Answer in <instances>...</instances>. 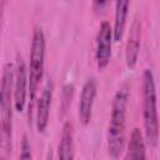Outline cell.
I'll return each instance as SVG.
<instances>
[{"mask_svg":"<svg viewBox=\"0 0 160 160\" xmlns=\"http://www.w3.org/2000/svg\"><path fill=\"white\" fill-rule=\"evenodd\" d=\"M29 94V69L21 56H18L14 74V109L24 111L26 96Z\"/></svg>","mask_w":160,"mask_h":160,"instance_id":"cell-5","label":"cell"},{"mask_svg":"<svg viewBox=\"0 0 160 160\" xmlns=\"http://www.w3.org/2000/svg\"><path fill=\"white\" fill-rule=\"evenodd\" d=\"M20 158H21V159H30V158H31V146H30V141H29V139H28V135H24V136H22Z\"/></svg>","mask_w":160,"mask_h":160,"instance_id":"cell-13","label":"cell"},{"mask_svg":"<svg viewBox=\"0 0 160 160\" xmlns=\"http://www.w3.org/2000/svg\"><path fill=\"white\" fill-rule=\"evenodd\" d=\"M125 159H145L146 158V146L142 134L139 128H135L130 134V140L128 144Z\"/></svg>","mask_w":160,"mask_h":160,"instance_id":"cell-12","label":"cell"},{"mask_svg":"<svg viewBox=\"0 0 160 160\" xmlns=\"http://www.w3.org/2000/svg\"><path fill=\"white\" fill-rule=\"evenodd\" d=\"M45 35L41 26H36L32 32V40L30 46V64H29V118H31V111L34 101L36 99L38 88L44 75L45 66Z\"/></svg>","mask_w":160,"mask_h":160,"instance_id":"cell-4","label":"cell"},{"mask_svg":"<svg viewBox=\"0 0 160 160\" xmlns=\"http://www.w3.org/2000/svg\"><path fill=\"white\" fill-rule=\"evenodd\" d=\"M112 41H114L112 28L108 21H102L100 24L96 35V50H95V60L100 70H104L110 62Z\"/></svg>","mask_w":160,"mask_h":160,"instance_id":"cell-6","label":"cell"},{"mask_svg":"<svg viewBox=\"0 0 160 160\" xmlns=\"http://www.w3.org/2000/svg\"><path fill=\"white\" fill-rule=\"evenodd\" d=\"M98 92V84L95 78H89L82 85L80 101H79V119L84 125H88L91 120L92 106Z\"/></svg>","mask_w":160,"mask_h":160,"instance_id":"cell-7","label":"cell"},{"mask_svg":"<svg viewBox=\"0 0 160 160\" xmlns=\"http://www.w3.org/2000/svg\"><path fill=\"white\" fill-rule=\"evenodd\" d=\"M58 156L64 160L74 159V125L66 121L62 125L60 142L58 146Z\"/></svg>","mask_w":160,"mask_h":160,"instance_id":"cell-9","label":"cell"},{"mask_svg":"<svg viewBox=\"0 0 160 160\" xmlns=\"http://www.w3.org/2000/svg\"><path fill=\"white\" fill-rule=\"evenodd\" d=\"M110 0H92V10L95 14H100L108 6Z\"/></svg>","mask_w":160,"mask_h":160,"instance_id":"cell-14","label":"cell"},{"mask_svg":"<svg viewBox=\"0 0 160 160\" xmlns=\"http://www.w3.org/2000/svg\"><path fill=\"white\" fill-rule=\"evenodd\" d=\"M5 2H6V0H1V9H4V6H5Z\"/></svg>","mask_w":160,"mask_h":160,"instance_id":"cell-15","label":"cell"},{"mask_svg":"<svg viewBox=\"0 0 160 160\" xmlns=\"http://www.w3.org/2000/svg\"><path fill=\"white\" fill-rule=\"evenodd\" d=\"M52 94H54V82L51 80H48L45 84L40 98L38 100V109H36V130L39 132H44L49 124V115H50V108L52 101Z\"/></svg>","mask_w":160,"mask_h":160,"instance_id":"cell-8","label":"cell"},{"mask_svg":"<svg viewBox=\"0 0 160 160\" xmlns=\"http://www.w3.org/2000/svg\"><path fill=\"white\" fill-rule=\"evenodd\" d=\"M139 51H140V25L135 21L131 26V31L128 39L126 51H125V60L128 68H134L136 65Z\"/></svg>","mask_w":160,"mask_h":160,"instance_id":"cell-11","label":"cell"},{"mask_svg":"<svg viewBox=\"0 0 160 160\" xmlns=\"http://www.w3.org/2000/svg\"><path fill=\"white\" fill-rule=\"evenodd\" d=\"M130 0H115V18H114V41H120L124 36Z\"/></svg>","mask_w":160,"mask_h":160,"instance_id":"cell-10","label":"cell"},{"mask_svg":"<svg viewBox=\"0 0 160 160\" xmlns=\"http://www.w3.org/2000/svg\"><path fill=\"white\" fill-rule=\"evenodd\" d=\"M142 109L145 140L150 148H155L159 141V115L155 78L150 69L142 72Z\"/></svg>","mask_w":160,"mask_h":160,"instance_id":"cell-2","label":"cell"},{"mask_svg":"<svg viewBox=\"0 0 160 160\" xmlns=\"http://www.w3.org/2000/svg\"><path fill=\"white\" fill-rule=\"evenodd\" d=\"M14 66L8 62L4 65L2 80H1V95H0V110H1V149L2 158H6L11 152V130H12V110L14 104Z\"/></svg>","mask_w":160,"mask_h":160,"instance_id":"cell-3","label":"cell"},{"mask_svg":"<svg viewBox=\"0 0 160 160\" xmlns=\"http://www.w3.org/2000/svg\"><path fill=\"white\" fill-rule=\"evenodd\" d=\"M129 94V85L122 84L118 89L112 99L111 114L108 128V151L110 158L112 159H119L125 148V126Z\"/></svg>","mask_w":160,"mask_h":160,"instance_id":"cell-1","label":"cell"}]
</instances>
